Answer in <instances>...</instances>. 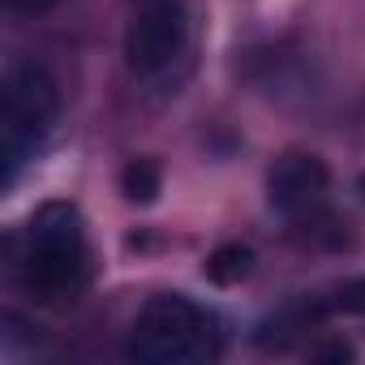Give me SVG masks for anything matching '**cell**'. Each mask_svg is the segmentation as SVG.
<instances>
[{"label":"cell","instance_id":"cell-1","mask_svg":"<svg viewBox=\"0 0 365 365\" xmlns=\"http://www.w3.org/2000/svg\"><path fill=\"white\" fill-rule=\"evenodd\" d=\"M129 356L142 365H207L220 356V322L180 292L150 297L133 318Z\"/></svg>","mask_w":365,"mask_h":365},{"label":"cell","instance_id":"cell-2","mask_svg":"<svg viewBox=\"0 0 365 365\" xmlns=\"http://www.w3.org/2000/svg\"><path fill=\"white\" fill-rule=\"evenodd\" d=\"M61 116V91L52 73L35 61L14 65L0 86V163H5V185H14L22 163L35 159V150L48 142L52 125Z\"/></svg>","mask_w":365,"mask_h":365},{"label":"cell","instance_id":"cell-3","mask_svg":"<svg viewBox=\"0 0 365 365\" xmlns=\"http://www.w3.org/2000/svg\"><path fill=\"white\" fill-rule=\"evenodd\" d=\"M18 267H22V279L48 297L78 288L86 275V232H82L78 207L69 202L39 207L22 228Z\"/></svg>","mask_w":365,"mask_h":365},{"label":"cell","instance_id":"cell-4","mask_svg":"<svg viewBox=\"0 0 365 365\" xmlns=\"http://www.w3.org/2000/svg\"><path fill=\"white\" fill-rule=\"evenodd\" d=\"M190 52V14L185 0H146L133 14L129 35H125V61L138 78L155 82L172 73L176 61Z\"/></svg>","mask_w":365,"mask_h":365},{"label":"cell","instance_id":"cell-5","mask_svg":"<svg viewBox=\"0 0 365 365\" xmlns=\"http://www.w3.org/2000/svg\"><path fill=\"white\" fill-rule=\"evenodd\" d=\"M327 180L331 176H327V163L318 155H284V159H275V168L267 176L271 207L284 215H301V211L322 202Z\"/></svg>","mask_w":365,"mask_h":365},{"label":"cell","instance_id":"cell-6","mask_svg":"<svg viewBox=\"0 0 365 365\" xmlns=\"http://www.w3.org/2000/svg\"><path fill=\"white\" fill-rule=\"evenodd\" d=\"M250 267H254V254L245 250V245H220L211 258H207V279L211 284H241L245 275H250Z\"/></svg>","mask_w":365,"mask_h":365},{"label":"cell","instance_id":"cell-7","mask_svg":"<svg viewBox=\"0 0 365 365\" xmlns=\"http://www.w3.org/2000/svg\"><path fill=\"white\" fill-rule=\"evenodd\" d=\"M120 194L129 202H155V194H159V168L150 159L125 163V172H120Z\"/></svg>","mask_w":365,"mask_h":365},{"label":"cell","instance_id":"cell-8","mask_svg":"<svg viewBox=\"0 0 365 365\" xmlns=\"http://www.w3.org/2000/svg\"><path fill=\"white\" fill-rule=\"evenodd\" d=\"M339 305H344V309H352V314H365V279L348 284V288L339 292Z\"/></svg>","mask_w":365,"mask_h":365},{"label":"cell","instance_id":"cell-9","mask_svg":"<svg viewBox=\"0 0 365 365\" xmlns=\"http://www.w3.org/2000/svg\"><path fill=\"white\" fill-rule=\"evenodd\" d=\"M9 9H18V14H48L52 5H61V0H5Z\"/></svg>","mask_w":365,"mask_h":365}]
</instances>
